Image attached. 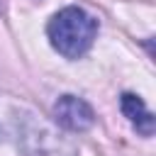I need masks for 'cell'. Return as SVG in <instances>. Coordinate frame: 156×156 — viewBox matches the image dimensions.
<instances>
[{"instance_id":"3","label":"cell","mask_w":156,"mask_h":156,"mask_svg":"<svg viewBox=\"0 0 156 156\" xmlns=\"http://www.w3.org/2000/svg\"><path fill=\"white\" fill-rule=\"evenodd\" d=\"M54 119L61 129L66 132H85L95 122L93 107L76 95H61L54 105Z\"/></svg>"},{"instance_id":"1","label":"cell","mask_w":156,"mask_h":156,"mask_svg":"<svg viewBox=\"0 0 156 156\" xmlns=\"http://www.w3.org/2000/svg\"><path fill=\"white\" fill-rule=\"evenodd\" d=\"M95 34H98V20L76 5L58 10L46 24V37L51 46L66 58L85 56L95 41Z\"/></svg>"},{"instance_id":"2","label":"cell","mask_w":156,"mask_h":156,"mask_svg":"<svg viewBox=\"0 0 156 156\" xmlns=\"http://www.w3.org/2000/svg\"><path fill=\"white\" fill-rule=\"evenodd\" d=\"M22 151L24 156H78L76 146L54 127L27 117L22 124Z\"/></svg>"},{"instance_id":"4","label":"cell","mask_w":156,"mask_h":156,"mask_svg":"<svg viewBox=\"0 0 156 156\" xmlns=\"http://www.w3.org/2000/svg\"><path fill=\"white\" fill-rule=\"evenodd\" d=\"M119 105H122L124 117L132 122V127H134L141 136H151V134H154V115L146 110V105H144V100H141L139 95L124 93L122 100H119Z\"/></svg>"}]
</instances>
